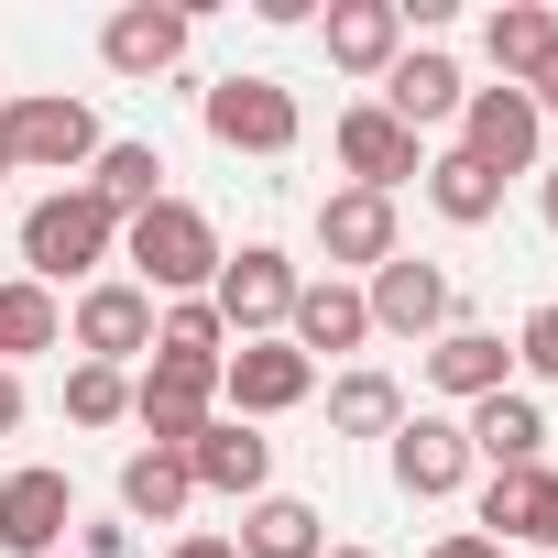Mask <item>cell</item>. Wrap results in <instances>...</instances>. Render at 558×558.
<instances>
[{
	"label": "cell",
	"instance_id": "obj_1",
	"mask_svg": "<svg viewBox=\"0 0 558 558\" xmlns=\"http://www.w3.org/2000/svg\"><path fill=\"white\" fill-rule=\"evenodd\" d=\"M121 263H132V286H143L154 307L208 296V286H219V219H208L197 197H154L143 219H121Z\"/></svg>",
	"mask_w": 558,
	"mask_h": 558
},
{
	"label": "cell",
	"instance_id": "obj_2",
	"mask_svg": "<svg viewBox=\"0 0 558 558\" xmlns=\"http://www.w3.org/2000/svg\"><path fill=\"white\" fill-rule=\"evenodd\" d=\"M110 252H121V208H99L88 186H45L23 208V274L34 286H99Z\"/></svg>",
	"mask_w": 558,
	"mask_h": 558
},
{
	"label": "cell",
	"instance_id": "obj_3",
	"mask_svg": "<svg viewBox=\"0 0 558 558\" xmlns=\"http://www.w3.org/2000/svg\"><path fill=\"white\" fill-rule=\"evenodd\" d=\"M0 154H12V175H88L99 165V110L66 99V88L0 99Z\"/></svg>",
	"mask_w": 558,
	"mask_h": 558
},
{
	"label": "cell",
	"instance_id": "obj_4",
	"mask_svg": "<svg viewBox=\"0 0 558 558\" xmlns=\"http://www.w3.org/2000/svg\"><path fill=\"white\" fill-rule=\"evenodd\" d=\"M296 286L307 274L274 252V241H241V252H219V286H208V307H219V329L230 340H286V318H296Z\"/></svg>",
	"mask_w": 558,
	"mask_h": 558
},
{
	"label": "cell",
	"instance_id": "obj_5",
	"mask_svg": "<svg viewBox=\"0 0 558 558\" xmlns=\"http://www.w3.org/2000/svg\"><path fill=\"white\" fill-rule=\"evenodd\" d=\"M197 121H208L219 154H296V132H307V110H296L286 77H219L197 99Z\"/></svg>",
	"mask_w": 558,
	"mask_h": 558
},
{
	"label": "cell",
	"instance_id": "obj_6",
	"mask_svg": "<svg viewBox=\"0 0 558 558\" xmlns=\"http://www.w3.org/2000/svg\"><path fill=\"white\" fill-rule=\"evenodd\" d=\"M132 416H143V449H186V438L219 416V362L154 351V362L132 373Z\"/></svg>",
	"mask_w": 558,
	"mask_h": 558
},
{
	"label": "cell",
	"instance_id": "obj_7",
	"mask_svg": "<svg viewBox=\"0 0 558 558\" xmlns=\"http://www.w3.org/2000/svg\"><path fill=\"white\" fill-rule=\"evenodd\" d=\"M307 395H318V362H307L296 340H241V351L219 362V405H230L241 427L286 416V405H307Z\"/></svg>",
	"mask_w": 558,
	"mask_h": 558
},
{
	"label": "cell",
	"instance_id": "obj_8",
	"mask_svg": "<svg viewBox=\"0 0 558 558\" xmlns=\"http://www.w3.org/2000/svg\"><path fill=\"white\" fill-rule=\"evenodd\" d=\"M77 525V482L56 460H23V471H0V547L12 558H56Z\"/></svg>",
	"mask_w": 558,
	"mask_h": 558
},
{
	"label": "cell",
	"instance_id": "obj_9",
	"mask_svg": "<svg viewBox=\"0 0 558 558\" xmlns=\"http://www.w3.org/2000/svg\"><path fill=\"white\" fill-rule=\"evenodd\" d=\"M66 340H77V362H132V351H154V296L132 286V274H99V286H77V307H66Z\"/></svg>",
	"mask_w": 558,
	"mask_h": 558
},
{
	"label": "cell",
	"instance_id": "obj_10",
	"mask_svg": "<svg viewBox=\"0 0 558 558\" xmlns=\"http://www.w3.org/2000/svg\"><path fill=\"white\" fill-rule=\"evenodd\" d=\"M329 143H340V175H351V186H373V197H395V186H416V175H427V143H416L395 110H373V99H351Z\"/></svg>",
	"mask_w": 558,
	"mask_h": 558
},
{
	"label": "cell",
	"instance_id": "obj_11",
	"mask_svg": "<svg viewBox=\"0 0 558 558\" xmlns=\"http://www.w3.org/2000/svg\"><path fill=\"white\" fill-rule=\"evenodd\" d=\"M536 143H547V121H536L525 88H471V99H460V154H471V165L536 175Z\"/></svg>",
	"mask_w": 558,
	"mask_h": 558
},
{
	"label": "cell",
	"instance_id": "obj_12",
	"mask_svg": "<svg viewBox=\"0 0 558 558\" xmlns=\"http://www.w3.org/2000/svg\"><path fill=\"white\" fill-rule=\"evenodd\" d=\"M186 12H175V0H121V12L99 23V66L110 77H175L186 66Z\"/></svg>",
	"mask_w": 558,
	"mask_h": 558
},
{
	"label": "cell",
	"instance_id": "obj_13",
	"mask_svg": "<svg viewBox=\"0 0 558 558\" xmlns=\"http://www.w3.org/2000/svg\"><path fill=\"white\" fill-rule=\"evenodd\" d=\"M186 482H197V493H230V504H263V493H274V438L241 427V416H208V427L186 438Z\"/></svg>",
	"mask_w": 558,
	"mask_h": 558
},
{
	"label": "cell",
	"instance_id": "obj_14",
	"mask_svg": "<svg viewBox=\"0 0 558 558\" xmlns=\"http://www.w3.org/2000/svg\"><path fill=\"white\" fill-rule=\"evenodd\" d=\"M362 307H373V329H395V340H438L460 296H449V274H438V263L395 252V263H373V286H362Z\"/></svg>",
	"mask_w": 558,
	"mask_h": 558
},
{
	"label": "cell",
	"instance_id": "obj_15",
	"mask_svg": "<svg viewBox=\"0 0 558 558\" xmlns=\"http://www.w3.org/2000/svg\"><path fill=\"white\" fill-rule=\"evenodd\" d=\"M460 99H471V88H460V66H449L438 45H405V56L384 66V88H373V110H395L416 143H427L438 121H460Z\"/></svg>",
	"mask_w": 558,
	"mask_h": 558
},
{
	"label": "cell",
	"instance_id": "obj_16",
	"mask_svg": "<svg viewBox=\"0 0 558 558\" xmlns=\"http://www.w3.org/2000/svg\"><path fill=\"white\" fill-rule=\"evenodd\" d=\"M482 536H493V547H504V536H525L536 558H558V471H547V460L493 471V482H482Z\"/></svg>",
	"mask_w": 558,
	"mask_h": 558
},
{
	"label": "cell",
	"instance_id": "obj_17",
	"mask_svg": "<svg viewBox=\"0 0 558 558\" xmlns=\"http://www.w3.org/2000/svg\"><path fill=\"white\" fill-rule=\"evenodd\" d=\"M286 340H296L307 362H340V351H362V340H373V307H362V286H340V274H307V286H296V318H286Z\"/></svg>",
	"mask_w": 558,
	"mask_h": 558
},
{
	"label": "cell",
	"instance_id": "obj_18",
	"mask_svg": "<svg viewBox=\"0 0 558 558\" xmlns=\"http://www.w3.org/2000/svg\"><path fill=\"white\" fill-rule=\"evenodd\" d=\"M318 252H329V263H362V274L395 263V252H405V241H395V197H373V186H329V197H318Z\"/></svg>",
	"mask_w": 558,
	"mask_h": 558
},
{
	"label": "cell",
	"instance_id": "obj_19",
	"mask_svg": "<svg viewBox=\"0 0 558 558\" xmlns=\"http://www.w3.org/2000/svg\"><path fill=\"white\" fill-rule=\"evenodd\" d=\"M460 438H471L482 471H525V460H547V405L504 384V395H482V405L460 416Z\"/></svg>",
	"mask_w": 558,
	"mask_h": 558
},
{
	"label": "cell",
	"instance_id": "obj_20",
	"mask_svg": "<svg viewBox=\"0 0 558 558\" xmlns=\"http://www.w3.org/2000/svg\"><path fill=\"white\" fill-rule=\"evenodd\" d=\"M460 482H471V438H460V416H405V427H395V493L438 504V493H460Z\"/></svg>",
	"mask_w": 558,
	"mask_h": 558
},
{
	"label": "cell",
	"instance_id": "obj_21",
	"mask_svg": "<svg viewBox=\"0 0 558 558\" xmlns=\"http://www.w3.org/2000/svg\"><path fill=\"white\" fill-rule=\"evenodd\" d=\"M318 34H329V66L340 77H384L405 56V12H395V0H329Z\"/></svg>",
	"mask_w": 558,
	"mask_h": 558
},
{
	"label": "cell",
	"instance_id": "obj_22",
	"mask_svg": "<svg viewBox=\"0 0 558 558\" xmlns=\"http://www.w3.org/2000/svg\"><path fill=\"white\" fill-rule=\"evenodd\" d=\"M427 384H438L449 405H482V395H504V384H514V351H504V329H438V340H427Z\"/></svg>",
	"mask_w": 558,
	"mask_h": 558
},
{
	"label": "cell",
	"instance_id": "obj_23",
	"mask_svg": "<svg viewBox=\"0 0 558 558\" xmlns=\"http://www.w3.org/2000/svg\"><path fill=\"white\" fill-rule=\"evenodd\" d=\"M230 547L241 558H329V514L296 504V493H263V504H241V536Z\"/></svg>",
	"mask_w": 558,
	"mask_h": 558
},
{
	"label": "cell",
	"instance_id": "obj_24",
	"mask_svg": "<svg viewBox=\"0 0 558 558\" xmlns=\"http://www.w3.org/2000/svg\"><path fill=\"white\" fill-rule=\"evenodd\" d=\"M34 351H66V307L34 274H0V373H23Z\"/></svg>",
	"mask_w": 558,
	"mask_h": 558
},
{
	"label": "cell",
	"instance_id": "obj_25",
	"mask_svg": "<svg viewBox=\"0 0 558 558\" xmlns=\"http://www.w3.org/2000/svg\"><path fill=\"white\" fill-rule=\"evenodd\" d=\"M482 56L504 66V88H525L558 56V12H547V0H504V12H482Z\"/></svg>",
	"mask_w": 558,
	"mask_h": 558
},
{
	"label": "cell",
	"instance_id": "obj_26",
	"mask_svg": "<svg viewBox=\"0 0 558 558\" xmlns=\"http://www.w3.org/2000/svg\"><path fill=\"white\" fill-rule=\"evenodd\" d=\"M416 186H427V208H438L449 230H482V219H504V175H493V165H471L460 143H449V154H427V175H416Z\"/></svg>",
	"mask_w": 558,
	"mask_h": 558
},
{
	"label": "cell",
	"instance_id": "obj_27",
	"mask_svg": "<svg viewBox=\"0 0 558 558\" xmlns=\"http://www.w3.org/2000/svg\"><path fill=\"white\" fill-rule=\"evenodd\" d=\"M186 449H132L121 460V525H175L186 514Z\"/></svg>",
	"mask_w": 558,
	"mask_h": 558
},
{
	"label": "cell",
	"instance_id": "obj_28",
	"mask_svg": "<svg viewBox=\"0 0 558 558\" xmlns=\"http://www.w3.org/2000/svg\"><path fill=\"white\" fill-rule=\"evenodd\" d=\"M77 186H88L99 208H121V219H143V208L165 197V154H154V143H99V165H88Z\"/></svg>",
	"mask_w": 558,
	"mask_h": 558
},
{
	"label": "cell",
	"instance_id": "obj_29",
	"mask_svg": "<svg viewBox=\"0 0 558 558\" xmlns=\"http://www.w3.org/2000/svg\"><path fill=\"white\" fill-rule=\"evenodd\" d=\"M329 427H340V438H395V427H405V384L373 373V362L340 373V384H329Z\"/></svg>",
	"mask_w": 558,
	"mask_h": 558
},
{
	"label": "cell",
	"instance_id": "obj_30",
	"mask_svg": "<svg viewBox=\"0 0 558 558\" xmlns=\"http://www.w3.org/2000/svg\"><path fill=\"white\" fill-rule=\"evenodd\" d=\"M154 351H186V362H230V329H219V307H208V296H175V307H154Z\"/></svg>",
	"mask_w": 558,
	"mask_h": 558
},
{
	"label": "cell",
	"instance_id": "obj_31",
	"mask_svg": "<svg viewBox=\"0 0 558 558\" xmlns=\"http://www.w3.org/2000/svg\"><path fill=\"white\" fill-rule=\"evenodd\" d=\"M66 416H77V427H121V416H132V373L77 362V373H66Z\"/></svg>",
	"mask_w": 558,
	"mask_h": 558
},
{
	"label": "cell",
	"instance_id": "obj_32",
	"mask_svg": "<svg viewBox=\"0 0 558 558\" xmlns=\"http://www.w3.org/2000/svg\"><path fill=\"white\" fill-rule=\"evenodd\" d=\"M514 362H525L536 384H558V296H547V307H525V329H514Z\"/></svg>",
	"mask_w": 558,
	"mask_h": 558
},
{
	"label": "cell",
	"instance_id": "obj_33",
	"mask_svg": "<svg viewBox=\"0 0 558 558\" xmlns=\"http://www.w3.org/2000/svg\"><path fill=\"white\" fill-rule=\"evenodd\" d=\"M77 558H132V525L110 514V525H77Z\"/></svg>",
	"mask_w": 558,
	"mask_h": 558
},
{
	"label": "cell",
	"instance_id": "obj_34",
	"mask_svg": "<svg viewBox=\"0 0 558 558\" xmlns=\"http://www.w3.org/2000/svg\"><path fill=\"white\" fill-rule=\"evenodd\" d=\"M427 558H504V547H493V536H482V525H460V536H438V547H427Z\"/></svg>",
	"mask_w": 558,
	"mask_h": 558
},
{
	"label": "cell",
	"instance_id": "obj_35",
	"mask_svg": "<svg viewBox=\"0 0 558 558\" xmlns=\"http://www.w3.org/2000/svg\"><path fill=\"white\" fill-rule=\"evenodd\" d=\"M525 99H536V121H558V56H547V66L525 77Z\"/></svg>",
	"mask_w": 558,
	"mask_h": 558
},
{
	"label": "cell",
	"instance_id": "obj_36",
	"mask_svg": "<svg viewBox=\"0 0 558 558\" xmlns=\"http://www.w3.org/2000/svg\"><path fill=\"white\" fill-rule=\"evenodd\" d=\"M165 558H241V547H230V536H175Z\"/></svg>",
	"mask_w": 558,
	"mask_h": 558
},
{
	"label": "cell",
	"instance_id": "obj_37",
	"mask_svg": "<svg viewBox=\"0 0 558 558\" xmlns=\"http://www.w3.org/2000/svg\"><path fill=\"white\" fill-rule=\"evenodd\" d=\"M23 427V373H0V438Z\"/></svg>",
	"mask_w": 558,
	"mask_h": 558
},
{
	"label": "cell",
	"instance_id": "obj_38",
	"mask_svg": "<svg viewBox=\"0 0 558 558\" xmlns=\"http://www.w3.org/2000/svg\"><path fill=\"white\" fill-rule=\"evenodd\" d=\"M536 208H547V230H558V165H547V175H536Z\"/></svg>",
	"mask_w": 558,
	"mask_h": 558
},
{
	"label": "cell",
	"instance_id": "obj_39",
	"mask_svg": "<svg viewBox=\"0 0 558 558\" xmlns=\"http://www.w3.org/2000/svg\"><path fill=\"white\" fill-rule=\"evenodd\" d=\"M329 558H373V547H329Z\"/></svg>",
	"mask_w": 558,
	"mask_h": 558
},
{
	"label": "cell",
	"instance_id": "obj_40",
	"mask_svg": "<svg viewBox=\"0 0 558 558\" xmlns=\"http://www.w3.org/2000/svg\"><path fill=\"white\" fill-rule=\"evenodd\" d=\"M0 175H12V154H0Z\"/></svg>",
	"mask_w": 558,
	"mask_h": 558
}]
</instances>
